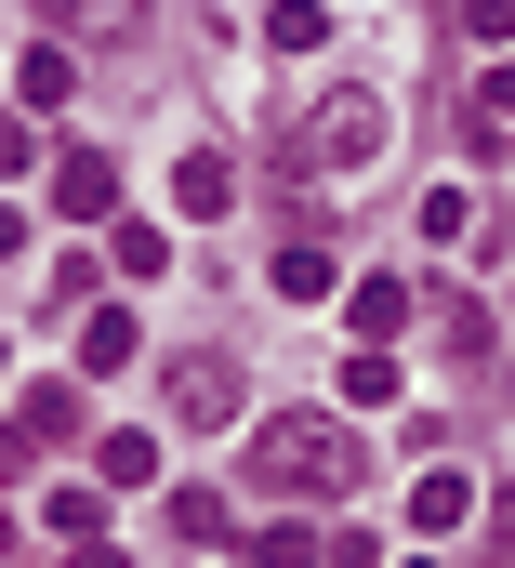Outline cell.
I'll list each match as a JSON object with an SVG mask.
<instances>
[{
	"label": "cell",
	"instance_id": "obj_1",
	"mask_svg": "<svg viewBox=\"0 0 515 568\" xmlns=\"http://www.w3.org/2000/svg\"><path fill=\"white\" fill-rule=\"evenodd\" d=\"M371 449H357V424H331V410H264L252 424V476L264 489H344Z\"/></svg>",
	"mask_w": 515,
	"mask_h": 568
},
{
	"label": "cell",
	"instance_id": "obj_2",
	"mask_svg": "<svg viewBox=\"0 0 515 568\" xmlns=\"http://www.w3.org/2000/svg\"><path fill=\"white\" fill-rule=\"evenodd\" d=\"M384 93H331V106H317V133H304V159H317V172H357V159H384Z\"/></svg>",
	"mask_w": 515,
	"mask_h": 568
},
{
	"label": "cell",
	"instance_id": "obj_3",
	"mask_svg": "<svg viewBox=\"0 0 515 568\" xmlns=\"http://www.w3.org/2000/svg\"><path fill=\"white\" fill-rule=\"evenodd\" d=\"M67 424H80V384H27V397H13V424H0V476H27Z\"/></svg>",
	"mask_w": 515,
	"mask_h": 568
},
{
	"label": "cell",
	"instance_id": "obj_4",
	"mask_svg": "<svg viewBox=\"0 0 515 568\" xmlns=\"http://www.w3.org/2000/svg\"><path fill=\"white\" fill-rule=\"evenodd\" d=\"M159 397H172V424H185V436H212V424H239V371H225V357H185V371H172V384H159Z\"/></svg>",
	"mask_w": 515,
	"mask_h": 568
},
{
	"label": "cell",
	"instance_id": "obj_5",
	"mask_svg": "<svg viewBox=\"0 0 515 568\" xmlns=\"http://www.w3.org/2000/svg\"><path fill=\"white\" fill-rule=\"evenodd\" d=\"M107 199H120V172H107L93 145H80V159H53V212H67V225H93Z\"/></svg>",
	"mask_w": 515,
	"mask_h": 568
},
{
	"label": "cell",
	"instance_id": "obj_6",
	"mask_svg": "<svg viewBox=\"0 0 515 568\" xmlns=\"http://www.w3.org/2000/svg\"><path fill=\"white\" fill-rule=\"evenodd\" d=\"M463 516H476V476H450V463H436V476L410 489V529H463Z\"/></svg>",
	"mask_w": 515,
	"mask_h": 568
},
{
	"label": "cell",
	"instance_id": "obj_7",
	"mask_svg": "<svg viewBox=\"0 0 515 568\" xmlns=\"http://www.w3.org/2000/svg\"><path fill=\"white\" fill-rule=\"evenodd\" d=\"M344 317H357V344H384L396 317H410V291H396V278H357V291H344Z\"/></svg>",
	"mask_w": 515,
	"mask_h": 568
},
{
	"label": "cell",
	"instance_id": "obj_8",
	"mask_svg": "<svg viewBox=\"0 0 515 568\" xmlns=\"http://www.w3.org/2000/svg\"><path fill=\"white\" fill-rule=\"evenodd\" d=\"M172 199H185V212H225V199H239V172H225V159H212V145H199V159H185V172H172Z\"/></svg>",
	"mask_w": 515,
	"mask_h": 568
},
{
	"label": "cell",
	"instance_id": "obj_9",
	"mask_svg": "<svg viewBox=\"0 0 515 568\" xmlns=\"http://www.w3.org/2000/svg\"><path fill=\"white\" fill-rule=\"evenodd\" d=\"M67 80H80V67H67V53H53V40H40V53H27V67H13V93H27V106H67Z\"/></svg>",
	"mask_w": 515,
	"mask_h": 568
},
{
	"label": "cell",
	"instance_id": "obj_10",
	"mask_svg": "<svg viewBox=\"0 0 515 568\" xmlns=\"http://www.w3.org/2000/svg\"><path fill=\"white\" fill-rule=\"evenodd\" d=\"M120 357H132V317H120V304H107V317H80V371H120Z\"/></svg>",
	"mask_w": 515,
	"mask_h": 568
},
{
	"label": "cell",
	"instance_id": "obj_11",
	"mask_svg": "<svg viewBox=\"0 0 515 568\" xmlns=\"http://www.w3.org/2000/svg\"><path fill=\"white\" fill-rule=\"evenodd\" d=\"M252 556L264 568H317V529H252Z\"/></svg>",
	"mask_w": 515,
	"mask_h": 568
},
{
	"label": "cell",
	"instance_id": "obj_12",
	"mask_svg": "<svg viewBox=\"0 0 515 568\" xmlns=\"http://www.w3.org/2000/svg\"><path fill=\"white\" fill-rule=\"evenodd\" d=\"M463 27L476 40H515V0H463Z\"/></svg>",
	"mask_w": 515,
	"mask_h": 568
},
{
	"label": "cell",
	"instance_id": "obj_13",
	"mask_svg": "<svg viewBox=\"0 0 515 568\" xmlns=\"http://www.w3.org/2000/svg\"><path fill=\"white\" fill-rule=\"evenodd\" d=\"M489 568H515V516H503V529H489Z\"/></svg>",
	"mask_w": 515,
	"mask_h": 568
},
{
	"label": "cell",
	"instance_id": "obj_14",
	"mask_svg": "<svg viewBox=\"0 0 515 568\" xmlns=\"http://www.w3.org/2000/svg\"><path fill=\"white\" fill-rule=\"evenodd\" d=\"M489 106H515V67H503V80H489Z\"/></svg>",
	"mask_w": 515,
	"mask_h": 568
},
{
	"label": "cell",
	"instance_id": "obj_15",
	"mask_svg": "<svg viewBox=\"0 0 515 568\" xmlns=\"http://www.w3.org/2000/svg\"><path fill=\"white\" fill-rule=\"evenodd\" d=\"M0 556H13V516H0Z\"/></svg>",
	"mask_w": 515,
	"mask_h": 568
}]
</instances>
